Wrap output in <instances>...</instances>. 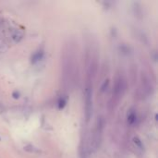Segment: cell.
Listing matches in <instances>:
<instances>
[{
    "instance_id": "obj_3",
    "label": "cell",
    "mask_w": 158,
    "mask_h": 158,
    "mask_svg": "<svg viewBox=\"0 0 158 158\" xmlns=\"http://www.w3.org/2000/svg\"><path fill=\"white\" fill-rule=\"evenodd\" d=\"M44 56V53L42 51H39V52H36L35 54H33V56H32V63H36L38 61H40L42 59Z\"/></svg>"
},
{
    "instance_id": "obj_6",
    "label": "cell",
    "mask_w": 158,
    "mask_h": 158,
    "mask_svg": "<svg viewBox=\"0 0 158 158\" xmlns=\"http://www.w3.org/2000/svg\"><path fill=\"white\" fill-rule=\"evenodd\" d=\"M66 103H67V100L64 99V98H60L58 101V108L59 109H62L64 108V106L66 105Z\"/></svg>"
},
{
    "instance_id": "obj_1",
    "label": "cell",
    "mask_w": 158,
    "mask_h": 158,
    "mask_svg": "<svg viewBox=\"0 0 158 158\" xmlns=\"http://www.w3.org/2000/svg\"><path fill=\"white\" fill-rule=\"evenodd\" d=\"M92 86L90 84H87L85 89V115L86 119L89 120L92 116Z\"/></svg>"
},
{
    "instance_id": "obj_9",
    "label": "cell",
    "mask_w": 158,
    "mask_h": 158,
    "mask_svg": "<svg viewBox=\"0 0 158 158\" xmlns=\"http://www.w3.org/2000/svg\"><path fill=\"white\" fill-rule=\"evenodd\" d=\"M13 97L15 98V99H17V98H19L20 97V93H19V92H17V91H16V92H13Z\"/></svg>"
},
{
    "instance_id": "obj_8",
    "label": "cell",
    "mask_w": 158,
    "mask_h": 158,
    "mask_svg": "<svg viewBox=\"0 0 158 158\" xmlns=\"http://www.w3.org/2000/svg\"><path fill=\"white\" fill-rule=\"evenodd\" d=\"M108 85H109V80H105V82L103 83V85L101 86V92H105L107 87H108Z\"/></svg>"
},
{
    "instance_id": "obj_7",
    "label": "cell",
    "mask_w": 158,
    "mask_h": 158,
    "mask_svg": "<svg viewBox=\"0 0 158 158\" xmlns=\"http://www.w3.org/2000/svg\"><path fill=\"white\" fill-rule=\"evenodd\" d=\"M133 141H134V143L136 144L138 147H140V148H142V143H141V141L138 138V137H134V138H133Z\"/></svg>"
},
{
    "instance_id": "obj_5",
    "label": "cell",
    "mask_w": 158,
    "mask_h": 158,
    "mask_svg": "<svg viewBox=\"0 0 158 158\" xmlns=\"http://www.w3.org/2000/svg\"><path fill=\"white\" fill-rule=\"evenodd\" d=\"M22 36H23V34H22V33L19 34V32H16V33L12 35V38L14 39L15 42H19L22 38Z\"/></svg>"
},
{
    "instance_id": "obj_4",
    "label": "cell",
    "mask_w": 158,
    "mask_h": 158,
    "mask_svg": "<svg viewBox=\"0 0 158 158\" xmlns=\"http://www.w3.org/2000/svg\"><path fill=\"white\" fill-rule=\"evenodd\" d=\"M136 119H137V116L135 114V112H130L128 116V122H129V124L132 125L134 124L135 122H136Z\"/></svg>"
},
{
    "instance_id": "obj_2",
    "label": "cell",
    "mask_w": 158,
    "mask_h": 158,
    "mask_svg": "<svg viewBox=\"0 0 158 158\" xmlns=\"http://www.w3.org/2000/svg\"><path fill=\"white\" fill-rule=\"evenodd\" d=\"M124 81L121 80V78L117 79V82H116V86H115V90H114V93L116 96H120L122 91L124 89Z\"/></svg>"
}]
</instances>
